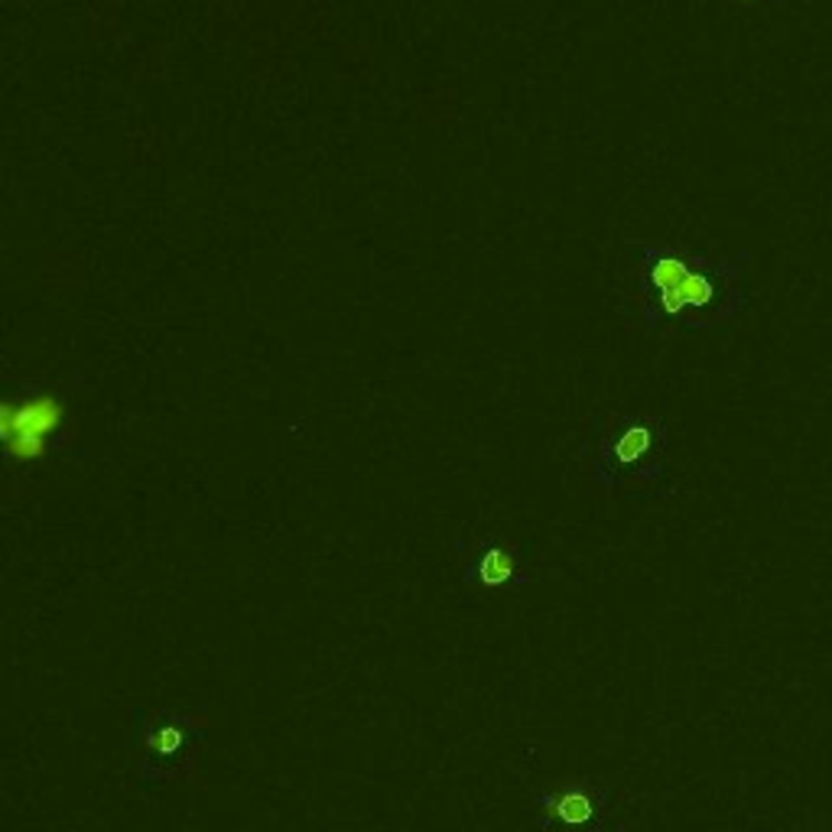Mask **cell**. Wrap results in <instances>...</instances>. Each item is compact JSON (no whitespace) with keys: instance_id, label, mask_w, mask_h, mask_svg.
Segmentation results:
<instances>
[{"instance_id":"obj_1","label":"cell","mask_w":832,"mask_h":832,"mask_svg":"<svg viewBox=\"0 0 832 832\" xmlns=\"http://www.w3.org/2000/svg\"><path fill=\"white\" fill-rule=\"evenodd\" d=\"M735 267L719 264L709 267L706 260L689 264L684 257H677L670 247H650L647 250V264H644V280L647 290L657 294V306L664 316L686 322L692 329H706L726 316H732V306H722L719 294L722 284L719 277H729Z\"/></svg>"},{"instance_id":"obj_2","label":"cell","mask_w":832,"mask_h":832,"mask_svg":"<svg viewBox=\"0 0 832 832\" xmlns=\"http://www.w3.org/2000/svg\"><path fill=\"white\" fill-rule=\"evenodd\" d=\"M134 722L141 729V764L137 781L141 783H173L189 781L196 771L198 744L205 741V712H186L160 706L153 716L137 709Z\"/></svg>"},{"instance_id":"obj_3","label":"cell","mask_w":832,"mask_h":832,"mask_svg":"<svg viewBox=\"0 0 832 832\" xmlns=\"http://www.w3.org/2000/svg\"><path fill=\"white\" fill-rule=\"evenodd\" d=\"M660 449L664 427L657 420H631L622 423L618 433H608L598 442L595 482L605 491L640 497L637 491L660 475Z\"/></svg>"},{"instance_id":"obj_4","label":"cell","mask_w":832,"mask_h":832,"mask_svg":"<svg viewBox=\"0 0 832 832\" xmlns=\"http://www.w3.org/2000/svg\"><path fill=\"white\" fill-rule=\"evenodd\" d=\"M531 810L543 832L602 830L612 816V793L595 778H576L556 790L537 793L531 800Z\"/></svg>"},{"instance_id":"obj_5","label":"cell","mask_w":832,"mask_h":832,"mask_svg":"<svg viewBox=\"0 0 832 832\" xmlns=\"http://www.w3.org/2000/svg\"><path fill=\"white\" fill-rule=\"evenodd\" d=\"M62 403L50 393H37L23 403L7 400L0 410V433H3V449L13 462H37L47 455L50 436L59 433L62 427Z\"/></svg>"},{"instance_id":"obj_6","label":"cell","mask_w":832,"mask_h":832,"mask_svg":"<svg viewBox=\"0 0 832 832\" xmlns=\"http://www.w3.org/2000/svg\"><path fill=\"white\" fill-rule=\"evenodd\" d=\"M465 586L494 592V588H521L531 583V576L521 569V559L511 546H504L501 540L482 537L479 546L469 553L465 559V573H462Z\"/></svg>"}]
</instances>
